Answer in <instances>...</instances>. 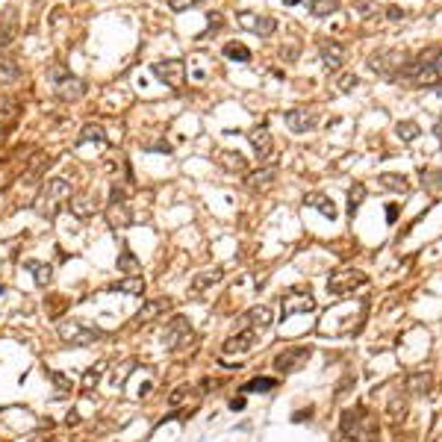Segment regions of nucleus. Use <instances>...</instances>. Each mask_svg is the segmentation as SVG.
Masks as SVG:
<instances>
[{
    "instance_id": "nucleus-1",
    "label": "nucleus",
    "mask_w": 442,
    "mask_h": 442,
    "mask_svg": "<svg viewBox=\"0 0 442 442\" xmlns=\"http://www.w3.org/2000/svg\"><path fill=\"white\" fill-rule=\"evenodd\" d=\"M68 198H71V183L62 180V177H50V180L41 186L39 198H36V213L44 221H53L62 213V206L68 204Z\"/></svg>"
},
{
    "instance_id": "nucleus-2",
    "label": "nucleus",
    "mask_w": 442,
    "mask_h": 442,
    "mask_svg": "<svg viewBox=\"0 0 442 442\" xmlns=\"http://www.w3.org/2000/svg\"><path fill=\"white\" fill-rule=\"evenodd\" d=\"M342 436H345V442H378V425L363 407L345 410V416H342Z\"/></svg>"
},
{
    "instance_id": "nucleus-3",
    "label": "nucleus",
    "mask_w": 442,
    "mask_h": 442,
    "mask_svg": "<svg viewBox=\"0 0 442 442\" xmlns=\"http://www.w3.org/2000/svg\"><path fill=\"white\" fill-rule=\"evenodd\" d=\"M369 278L363 271L357 269H336L334 274L327 278V295H334V298H345L351 292H357L360 286H366Z\"/></svg>"
},
{
    "instance_id": "nucleus-4",
    "label": "nucleus",
    "mask_w": 442,
    "mask_h": 442,
    "mask_svg": "<svg viewBox=\"0 0 442 442\" xmlns=\"http://www.w3.org/2000/svg\"><path fill=\"white\" fill-rule=\"evenodd\" d=\"M192 339H195L192 325L186 322L183 316H171V322L165 325V334H162V345H165V351H183Z\"/></svg>"
},
{
    "instance_id": "nucleus-5",
    "label": "nucleus",
    "mask_w": 442,
    "mask_h": 442,
    "mask_svg": "<svg viewBox=\"0 0 442 442\" xmlns=\"http://www.w3.org/2000/svg\"><path fill=\"white\" fill-rule=\"evenodd\" d=\"M53 88H57V97L65 104H77L86 95V83L65 68H53Z\"/></svg>"
},
{
    "instance_id": "nucleus-6",
    "label": "nucleus",
    "mask_w": 442,
    "mask_h": 442,
    "mask_svg": "<svg viewBox=\"0 0 442 442\" xmlns=\"http://www.w3.org/2000/svg\"><path fill=\"white\" fill-rule=\"evenodd\" d=\"M59 336L68 342V345L86 348V345H95V342H101V339H104V330L86 327V325L77 322V318H71V322H62V325H59Z\"/></svg>"
},
{
    "instance_id": "nucleus-7",
    "label": "nucleus",
    "mask_w": 442,
    "mask_h": 442,
    "mask_svg": "<svg viewBox=\"0 0 442 442\" xmlns=\"http://www.w3.org/2000/svg\"><path fill=\"white\" fill-rule=\"evenodd\" d=\"M313 307H316V298H313V292H309V286H307V289H289V292L280 298V313H283V318L298 316V313H309Z\"/></svg>"
},
{
    "instance_id": "nucleus-8",
    "label": "nucleus",
    "mask_w": 442,
    "mask_h": 442,
    "mask_svg": "<svg viewBox=\"0 0 442 442\" xmlns=\"http://www.w3.org/2000/svg\"><path fill=\"white\" fill-rule=\"evenodd\" d=\"M153 74L160 77L165 86L177 88L183 80H186V59L174 57V59H162V62H153Z\"/></svg>"
},
{
    "instance_id": "nucleus-9",
    "label": "nucleus",
    "mask_w": 442,
    "mask_h": 442,
    "mask_svg": "<svg viewBox=\"0 0 442 442\" xmlns=\"http://www.w3.org/2000/svg\"><path fill=\"white\" fill-rule=\"evenodd\" d=\"M236 21H239V27L242 30H248V32H253V36H271L274 30H278V21L274 18H269V15H257V12H251V9H245V12H239L236 15Z\"/></svg>"
},
{
    "instance_id": "nucleus-10",
    "label": "nucleus",
    "mask_w": 442,
    "mask_h": 442,
    "mask_svg": "<svg viewBox=\"0 0 442 442\" xmlns=\"http://www.w3.org/2000/svg\"><path fill=\"white\" fill-rule=\"evenodd\" d=\"M286 127L292 133H309L318 127V109L313 106H295L286 113Z\"/></svg>"
},
{
    "instance_id": "nucleus-11",
    "label": "nucleus",
    "mask_w": 442,
    "mask_h": 442,
    "mask_svg": "<svg viewBox=\"0 0 442 442\" xmlns=\"http://www.w3.org/2000/svg\"><path fill=\"white\" fill-rule=\"evenodd\" d=\"M309 360V348L307 345H295V348H283L278 357H274V369L283 374H292Z\"/></svg>"
},
{
    "instance_id": "nucleus-12",
    "label": "nucleus",
    "mask_w": 442,
    "mask_h": 442,
    "mask_svg": "<svg viewBox=\"0 0 442 442\" xmlns=\"http://www.w3.org/2000/svg\"><path fill=\"white\" fill-rule=\"evenodd\" d=\"M248 142H251V148H253V157H257L260 162L269 160L271 153H274V139H271V133H269V127H265V124L251 127L248 130Z\"/></svg>"
},
{
    "instance_id": "nucleus-13",
    "label": "nucleus",
    "mask_w": 442,
    "mask_h": 442,
    "mask_svg": "<svg viewBox=\"0 0 442 442\" xmlns=\"http://www.w3.org/2000/svg\"><path fill=\"white\" fill-rule=\"evenodd\" d=\"M345 44H339L334 39H322L318 41V57H322V65L327 71H339L342 62H345Z\"/></svg>"
},
{
    "instance_id": "nucleus-14",
    "label": "nucleus",
    "mask_w": 442,
    "mask_h": 442,
    "mask_svg": "<svg viewBox=\"0 0 442 442\" xmlns=\"http://www.w3.org/2000/svg\"><path fill=\"white\" fill-rule=\"evenodd\" d=\"M274 183H278V165H265V169L245 174V186L251 192H269Z\"/></svg>"
},
{
    "instance_id": "nucleus-15",
    "label": "nucleus",
    "mask_w": 442,
    "mask_h": 442,
    "mask_svg": "<svg viewBox=\"0 0 442 442\" xmlns=\"http://www.w3.org/2000/svg\"><path fill=\"white\" fill-rule=\"evenodd\" d=\"M18 118H21V104L12 101V97H0V139H6L15 130Z\"/></svg>"
},
{
    "instance_id": "nucleus-16",
    "label": "nucleus",
    "mask_w": 442,
    "mask_h": 442,
    "mask_svg": "<svg viewBox=\"0 0 442 442\" xmlns=\"http://www.w3.org/2000/svg\"><path fill=\"white\" fill-rule=\"evenodd\" d=\"M104 215H106V221H109V227L113 230H124V227L133 224V213H130L127 201H109L106 209H104Z\"/></svg>"
},
{
    "instance_id": "nucleus-17",
    "label": "nucleus",
    "mask_w": 442,
    "mask_h": 442,
    "mask_svg": "<svg viewBox=\"0 0 442 442\" xmlns=\"http://www.w3.org/2000/svg\"><path fill=\"white\" fill-rule=\"evenodd\" d=\"M15 32H18V9L3 6L0 9V50L15 41Z\"/></svg>"
},
{
    "instance_id": "nucleus-18",
    "label": "nucleus",
    "mask_w": 442,
    "mask_h": 442,
    "mask_svg": "<svg viewBox=\"0 0 442 442\" xmlns=\"http://www.w3.org/2000/svg\"><path fill=\"white\" fill-rule=\"evenodd\" d=\"M165 309H171V301H169V298H153V301H148V304L136 313V318H133V327H139V325H151L153 318L165 316Z\"/></svg>"
},
{
    "instance_id": "nucleus-19",
    "label": "nucleus",
    "mask_w": 442,
    "mask_h": 442,
    "mask_svg": "<svg viewBox=\"0 0 442 442\" xmlns=\"http://www.w3.org/2000/svg\"><path fill=\"white\" fill-rule=\"evenodd\" d=\"M253 345H257V330H239V334H233L230 339H224V345H221V351L224 354H245L251 351Z\"/></svg>"
},
{
    "instance_id": "nucleus-20",
    "label": "nucleus",
    "mask_w": 442,
    "mask_h": 442,
    "mask_svg": "<svg viewBox=\"0 0 442 442\" xmlns=\"http://www.w3.org/2000/svg\"><path fill=\"white\" fill-rule=\"evenodd\" d=\"M242 322H245L251 330H269L271 327V322H274V316H271V309L269 307H251L245 316H242Z\"/></svg>"
},
{
    "instance_id": "nucleus-21",
    "label": "nucleus",
    "mask_w": 442,
    "mask_h": 442,
    "mask_svg": "<svg viewBox=\"0 0 442 442\" xmlns=\"http://www.w3.org/2000/svg\"><path fill=\"white\" fill-rule=\"evenodd\" d=\"M68 206H71V213L77 218H88V215H95L97 209H101V201H97V195H77V198L68 201Z\"/></svg>"
},
{
    "instance_id": "nucleus-22",
    "label": "nucleus",
    "mask_w": 442,
    "mask_h": 442,
    "mask_svg": "<svg viewBox=\"0 0 442 442\" xmlns=\"http://www.w3.org/2000/svg\"><path fill=\"white\" fill-rule=\"evenodd\" d=\"M218 165L227 174H248V162L236 151H218Z\"/></svg>"
},
{
    "instance_id": "nucleus-23",
    "label": "nucleus",
    "mask_w": 442,
    "mask_h": 442,
    "mask_svg": "<svg viewBox=\"0 0 442 442\" xmlns=\"http://www.w3.org/2000/svg\"><path fill=\"white\" fill-rule=\"evenodd\" d=\"M221 278H224V269H204V271H198L195 278H192V292H206L209 286H215L221 283Z\"/></svg>"
},
{
    "instance_id": "nucleus-24",
    "label": "nucleus",
    "mask_w": 442,
    "mask_h": 442,
    "mask_svg": "<svg viewBox=\"0 0 442 442\" xmlns=\"http://www.w3.org/2000/svg\"><path fill=\"white\" fill-rule=\"evenodd\" d=\"M304 206H316L318 213H322L325 218H330V221H334V218L339 215V209H336V204L330 201V198H325V195H318V192H309V195H304Z\"/></svg>"
},
{
    "instance_id": "nucleus-25",
    "label": "nucleus",
    "mask_w": 442,
    "mask_h": 442,
    "mask_svg": "<svg viewBox=\"0 0 442 442\" xmlns=\"http://www.w3.org/2000/svg\"><path fill=\"white\" fill-rule=\"evenodd\" d=\"M21 80V65L12 57H0V86H12Z\"/></svg>"
},
{
    "instance_id": "nucleus-26",
    "label": "nucleus",
    "mask_w": 442,
    "mask_h": 442,
    "mask_svg": "<svg viewBox=\"0 0 442 442\" xmlns=\"http://www.w3.org/2000/svg\"><path fill=\"white\" fill-rule=\"evenodd\" d=\"M113 292H124V295H145V278H139V274H130V278L118 280L113 286Z\"/></svg>"
},
{
    "instance_id": "nucleus-27",
    "label": "nucleus",
    "mask_w": 442,
    "mask_h": 442,
    "mask_svg": "<svg viewBox=\"0 0 442 442\" xmlns=\"http://www.w3.org/2000/svg\"><path fill=\"white\" fill-rule=\"evenodd\" d=\"M104 372H106V363H97V366H92V369H86V374H83V392L86 395H92L95 392V386L101 383V378H104Z\"/></svg>"
},
{
    "instance_id": "nucleus-28",
    "label": "nucleus",
    "mask_w": 442,
    "mask_h": 442,
    "mask_svg": "<svg viewBox=\"0 0 442 442\" xmlns=\"http://www.w3.org/2000/svg\"><path fill=\"white\" fill-rule=\"evenodd\" d=\"M221 53H224V57H227L230 62H251V50H248L242 41H227V44H224V50H221Z\"/></svg>"
},
{
    "instance_id": "nucleus-29",
    "label": "nucleus",
    "mask_w": 442,
    "mask_h": 442,
    "mask_svg": "<svg viewBox=\"0 0 442 442\" xmlns=\"http://www.w3.org/2000/svg\"><path fill=\"white\" fill-rule=\"evenodd\" d=\"M395 136L401 142H416L419 136H422V127L416 124V121H398L395 124Z\"/></svg>"
},
{
    "instance_id": "nucleus-30",
    "label": "nucleus",
    "mask_w": 442,
    "mask_h": 442,
    "mask_svg": "<svg viewBox=\"0 0 442 442\" xmlns=\"http://www.w3.org/2000/svg\"><path fill=\"white\" fill-rule=\"evenodd\" d=\"M381 186H386V189H392V192H410V183H407V177H404V174H392V171L381 174Z\"/></svg>"
},
{
    "instance_id": "nucleus-31",
    "label": "nucleus",
    "mask_w": 442,
    "mask_h": 442,
    "mask_svg": "<svg viewBox=\"0 0 442 442\" xmlns=\"http://www.w3.org/2000/svg\"><path fill=\"white\" fill-rule=\"evenodd\" d=\"M106 136H104V127L101 124H83V130H80V136H77V145H86V142H104Z\"/></svg>"
},
{
    "instance_id": "nucleus-32",
    "label": "nucleus",
    "mask_w": 442,
    "mask_h": 442,
    "mask_svg": "<svg viewBox=\"0 0 442 442\" xmlns=\"http://www.w3.org/2000/svg\"><path fill=\"white\" fill-rule=\"evenodd\" d=\"M339 9V0H309V12L316 18H327Z\"/></svg>"
},
{
    "instance_id": "nucleus-33",
    "label": "nucleus",
    "mask_w": 442,
    "mask_h": 442,
    "mask_svg": "<svg viewBox=\"0 0 442 442\" xmlns=\"http://www.w3.org/2000/svg\"><path fill=\"white\" fill-rule=\"evenodd\" d=\"M118 269L124 271V274H136V269H139L136 253H133L127 245H121V253H118Z\"/></svg>"
},
{
    "instance_id": "nucleus-34",
    "label": "nucleus",
    "mask_w": 442,
    "mask_h": 442,
    "mask_svg": "<svg viewBox=\"0 0 442 442\" xmlns=\"http://www.w3.org/2000/svg\"><path fill=\"white\" fill-rule=\"evenodd\" d=\"M30 271H32V278H36L39 286H48L50 278H53V265L50 262H30Z\"/></svg>"
},
{
    "instance_id": "nucleus-35",
    "label": "nucleus",
    "mask_w": 442,
    "mask_h": 442,
    "mask_svg": "<svg viewBox=\"0 0 442 442\" xmlns=\"http://www.w3.org/2000/svg\"><path fill=\"white\" fill-rule=\"evenodd\" d=\"M274 386H278V381L274 378H253V381H248L245 386H242V392H271Z\"/></svg>"
},
{
    "instance_id": "nucleus-36",
    "label": "nucleus",
    "mask_w": 442,
    "mask_h": 442,
    "mask_svg": "<svg viewBox=\"0 0 442 442\" xmlns=\"http://www.w3.org/2000/svg\"><path fill=\"white\" fill-rule=\"evenodd\" d=\"M363 198H366V186H363V183H354V186H351V192H348V209H351V215L360 209Z\"/></svg>"
},
{
    "instance_id": "nucleus-37",
    "label": "nucleus",
    "mask_w": 442,
    "mask_h": 442,
    "mask_svg": "<svg viewBox=\"0 0 442 442\" xmlns=\"http://www.w3.org/2000/svg\"><path fill=\"white\" fill-rule=\"evenodd\" d=\"M189 395H192V386L183 383V386H177V390L169 395V404H171V407H180L183 401H189Z\"/></svg>"
},
{
    "instance_id": "nucleus-38",
    "label": "nucleus",
    "mask_w": 442,
    "mask_h": 442,
    "mask_svg": "<svg viewBox=\"0 0 442 442\" xmlns=\"http://www.w3.org/2000/svg\"><path fill=\"white\" fill-rule=\"evenodd\" d=\"M410 390L416 395H427L430 392V374H416V378H410Z\"/></svg>"
},
{
    "instance_id": "nucleus-39",
    "label": "nucleus",
    "mask_w": 442,
    "mask_h": 442,
    "mask_svg": "<svg viewBox=\"0 0 442 442\" xmlns=\"http://www.w3.org/2000/svg\"><path fill=\"white\" fill-rule=\"evenodd\" d=\"M50 381L57 383V390H59L62 395H68V392L74 390V383H71V378H65L62 372H50Z\"/></svg>"
},
{
    "instance_id": "nucleus-40",
    "label": "nucleus",
    "mask_w": 442,
    "mask_h": 442,
    "mask_svg": "<svg viewBox=\"0 0 442 442\" xmlns=\"http://www.w3.org/2000/svg\"><path fill=\"white\" fill-rule=\"evenodd\" d=\"M422 186H427V189H439L442 186V171H422Z\"/></svg>"
},
{
    "instance_id": "nucleus-41",
    "label": "nucleus",
    "mask_w": 442,
    "mask_h": 442,
    "mask_svg": "<svg viewBox=\"0 0 442 442\" xmlns=\"http://www.w3.org/2000/svg\"><path fill=\"white\" fill-rule=\"evenodd\" d=\"M354 9H357V15L360 18H369V15H374V0H354Z\"/></svg>"
},
{
    "instance_id": "nucleus-42",
    "label": "nucleus",
    "mask_w": 442,
    "mask_h": 442,
    "mask_svg": "<svg viewBox=\"0 0 442 442\" xmlns=\"http://www.w3.org/2000/svg\"><path fill=\"white\" fill-rule=\"evenodd\" d=\"M204 0H169V6L174 9V12H186L189 6H201Z\"/></svg>"
},
{
    "instance_id": "nucleus-43",
    "label": "nucleus",
    "mask_w": 442,
    "mask_h": 442,
    "mask_svg": "<svg viewBox=\"0 0 442 442\" xmlns=\"http://www.w3.org/2000/svg\"><path fill=\"white\" fill-rule=\"evenodd\" d=\"M339 88H342V92H351V88H357V77H354V74H345V77L339 80Z\"/></svg>"
},
{
    "instance_id": "nucleus-44",
    "label": "nucleus",
    "mask_w": 442,
    "mask_h": 442,
    "mask_svg": "<svg viewBox=\"0 0 442 442\" xmlns=\"http://www.w3.org/2000/svg\"><path fill=\"white\" fill-rule=\"evenodd\" d=\"M386 18H390V21H401V18H407V12H404V9H398V6H386Z\"/></svg>"
},
{
    "instance_id": "nucleus-45",
    "label": "nucleus",
    "mask_w": 442,
    "mask_h": 442,
    "mask_svg": "<svg viewBox=\"0 0 442 442\" xmlns=\"http://www.w3.org/2000/svg\"><path fill=\"white\" fill-rule=\"evenodd\" d=\"M242 407H245V398H233L230 401V410H242Z\"/></svg>"
},
{
    "instance_id": "nucleus-46",
    "label": "nucleus",
    "mask_w": 442,
    "mask_h": 442,
    "mask_svg": "<svg viewBox=\"0 0 442 442\" xmlns=\"http://www.w3.org/2000/svg\"><path fill=\"white\" fill-rule=\"evenodd\" d=\"M434 133H436V139L442 142V121H436V127H434Z\"/></svg>"
}]
</instances>
